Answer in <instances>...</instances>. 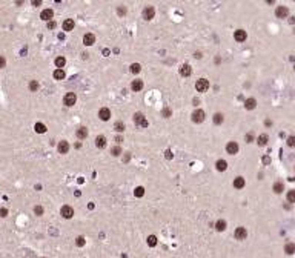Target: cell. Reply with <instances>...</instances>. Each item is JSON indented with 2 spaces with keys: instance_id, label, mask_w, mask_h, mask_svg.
<instances>
[{
  "instance_id": "10",
  "label": "cell",
  "mask_w": 295,
  "mask_h": 258,
  "mask_svg": "<svg viewBox=\"0 0 295 258\" xmlns=\"http://www.w3.org/2000/svg\"><path fill=\"white\" fill-rule=\"evenodd\" d=\"M98 118L103 120V122H108V120L111 118V111L108 108H101L100 111H98Z\"/></svg>"
},
{
  "instance_id": "15",
  "label": "cell",
  "mask_w": 295,
  "mask_h": 258,
  "mask_svg": "<svg viewBox=\"0 0 295 258\" xmlns=\"http://www.w3.org/2000/svg\"><path fill=\"white\" fill-rule=\"evenodd\" d=\"M131 88H132V91H135V92L141 91V89H143V82H141L140 78H135V80H134V82H132Z\"/></svg>"
},
{
  "instance_id": "12",
  "label": "cell",
  "mask_w": 295,
  "mask_h": 258,
  "mask_svg": "<svg viewBox=\"0 0 295 258\" xmlns=\"http://www.w3.org/2000/svg\"><path fill=\"white\" fill-rule=\"evenodd\" d=\"M246 37H248V34H246L244 29H237L234 32V38L237 40V42H244Z\"/></svg>"
},
{
  "instance_id": "22",
  "label": "cell",
  "mask_w": 295,
  "mask_h": 258,
  "mask_svg": "<svg viewBox=\"0 0 295 258\" xmlns=\"http://www.w3.org/2000/svg\"><path fill=\"white\" fill-rule=\"evenodd\" d=\"M284 252L288 253V255L295 253V243H286L284 244Z\"/></svg>"
},
{
  "instance_id": "29",
  "label": "cell",
  "mask_w": 295,
  "mask_h": 258,
  "mask_svg": "<svg viewBox=\"0 0 295 258\" xmlns=\"http://www.w3.org/2000/svg\"><path fill=\"white\" fill-rule=\"evenodd\" d=\"M52 75H54V78H55V80H63L66 74H65V71H63V69H55Z\"/></svg>"
},
{
  "instance_id": "26",
  "label": "cell",
  "mask_w": 295,
  "mask_h": 258,
  "mask_svg": "<svg viewBox=\"0 0 295 258\" xmlns=\"http://www.w3.org/2000/svg\"><path fill=\"white\" fill-rule=\"evenodd\" d=\"M215 167H217V171L223 172V171H226V169H227V163L225 161V160H218V161L215 163Z\"/></svg>"
},
{
  "instance_id": "37",
  "label": "cell",
  "mask_w": 295,
  "mask_h": 258,
  "mask_svg": "<svg viewBox=\"0 0 295 258\" xmlns=\"http://www.w3.org/2000/svg\"><path fill=\"white\" fill-rule=\"evenodd\" d=\"M111 154H112L114 157H118V155H122V149H120V146H114V148L111 149Z\"/></svg>"
},
{
  "instance_id": "18",
  "label": "cell",
  "mask_w": 295,
  "mask_h": 258,
  "mask_svg": "<svg viewBox=\"0 0 295 258\" xmlns=\"http://www.w3.org/2000/svg\"><path fill=\"white\" fill-rule=\"evenodd\" d=\"M227 228V223L225 220H217L215 221V230H218V232H223Z\"/></svg>"
},
{
  "instance_id": "16",
  "label": "cell",
  "mask_w": 295,
  "mask_h": 258,
  "mask_svg": "<svg viewBox=\"0 0 295 258\" xmlns=\"http://www.w3.org/2000/svg\"><path fill=\"white\" fill-rule=\"evenodd\" d=\"M95 146H97V148H100V149H103L106 146V137L105 135H98L95 138Z\"/></svg>"
},
{
  "instance_id": "5",
  "label": "cell",
  "mask_w": 295,
  "mask_h": 258,
  "mask_svg": "<svg viewBox=\"0 0 295 258\" xmlns=\"http://www.w3.org/2000/svg\"><path fill=\"white\" fill-rule=\"evenodd\" d=\"M134 123H135L138 128H146V126H148L146 117H145L141 112H137L135 115H134Z\"/></svg>"
},
{
  "instance_id": "34",
  "label": "cell",
  "mask_w": 295,
  "mask_h": 258,
  "mask_svg": "<svg viewBox=\"0 0 295 258\" xmlns=\"http://www.w3.org/2000/svg\"><path fill=\"white\" fill-rule=\"evenodd\" d=\"M286 198H288V201H289V203H295V189L289 190L288 195H286Z\"/></svg>"
},
{
  "instance_id": "20",
  "label": "cell",
  "mask_w": 295,
  "mask_h": 258,
  "mask_svg": "<svg viewBox=\"0 0 295 258\" xmlns=\"http://www.w3.org/2000/svg\"><path fill=\"white\" fill-rule=\"evenodd\" d=\"M244 106H246V109H249V111H251V109H255V106H257V100L251 97V99H248V100L244 101Z\"/></svg>"
},
{
  "instance_id": "51",
  "label": "cell",
  "mask_w": 295,
  "mask_h": 258,
  "mask_svg": "<svg viewBox=\"0 0 295 258\" xmlns=\"http://www.w3.org/2000/svg\"><path fill=\"white\" fill-rule=\"evenodd\" d=\"M289 22H290V23H295V17H290V20H289Z\"/></svg>"
},
{
  "instance_id": "46",
  "label": "cell",
  "mask_w": 295,
  "mask_h": 258,
  "mask_svg": "<svg viewBox=\"0 0 295 258\" xmlns=\"http://www.w3.org/2000/svg\"><path fill=\"white\" fill-rule=\"evenodd\" d=\"M171 115V109H163V117H169Z\"/></svg>"
},
{
  "instance_id": "25",
  "label": "cell",
  "mask_w": 295,
  "mask_h": 258,
  "mask_svg": "<svg viewBox=\"0 0 295 258\" xmlns=\"http://www.w3.org/2000/svg\"><path fill=\"white\" fill-rule=\"evenodd\" d=\"M34 131L37 132V134H45V132H46V126H45L43 123H35L34 124Z\"/></svg>"
},
{
  "instance_id": "17",
  "label": "cell",
  "mask_w": 295,
  "mask_h": 258,
  "mask_svg": "<svg viewBox=\"0 0 295 258\" xmlns=\"http://www.w3.org/2000/svg\"><path fill=\"white\" fill-rule=\"evenodd\" d=\"M180 74L183 75V77H189V75L192 74V68L189 65H183L180 68Z\"/></svg>"
},
{
  "instance_id": "4",
  "label": "cell",
  "mask_w": 295,
  "mask_h": 258,
  "mask_svg": "<svg viewBox=\"0 0 295 258\" xmlns=\"http://www.w3.org/2000/svg\"><path fill=\"white\" fill-rule=\"evenodd\" d=\"M60 215L63 217V218H66V220L72 218V217H74V209L71 206H68V204H65V206H62V209H60Z\"/></svg>"
},
{
  "instance_id": "43",
  "label": "cell",
  "mask_w": 295,
  "mask_h": 258,
  "mask_svg": "<svg viewBox=\"0 0 295 258\" xmlns=\"http://www.w3.org/2000/svg\"><path fill=\"white\" fill-rule=\"evenodd\" d=\"M5 65H6V59L3 55H0V69L5 68Z\"/></svg>"
},
{
  "instance_id": "11",
  "label": "cell",
  "mask_w": 295,
  "mask_h": 258,
  "mask_svg": "<svg viewBox=\"0 0 295 258\" xmlns=\"http://www.w3.org/2000/svg\"><path fill=\"white\" fill-rule=\"evenodd\" d=\"M52 17H54V11L52 9H43L42 14H40V19L45 20V22H51Z\"/></svg>"
},
{
  "instance_id": "40",
  "label": "cell",
  "mask_w": 295,
  "mask_h": 258,
  "mask_svg": "<svg viewBox=\"0 0 295 258\" xmlns=\"http://www.w3.org/2000/svg\"><path fill=\"white\" fill-rule=\"evenodd\" d=\"M244 140H246V143H252V141H254V134H252V132H248L246 137H244Z\"/></svg>"
},
{
  "instance_id": "31",
  "label": "cell",
  "mask_w": 295,
  "mask_h": 258,
  "mask_svg": "<svg viewBox=\"0 0 295 258\" xmlns=\"http://www.w3.org/2000/svg\"><path fill=\"white\" fill-rule=\"evenodd\" d=\"M214 123L215 124H221L223 123V120H225V117H223V114H220V112H217V114H214Z\"/></svg>"
},
{
  "instance_id": "49",
  "label": "cell",
  "mask_w": 295,
  "mask_h": 258,
  "mask_svg": "<svg viewBox=\"0 0 295 258\" xmlns=\"http://www.w3.org/2000/svg\"><path fill=\"white\" fill-rule=\"evenodd\" d=\"M115 141H117V143H122L123 138H122V137H115Z\"/></svg>"
},
{
  "instance_id": "1",
  "label": "cell",
  "mask_w": 295,
  "mask_h": 258,
  "mask_svg": "<svg viewBox=\"0 0 295 258\" xmlns=\"http://www.w3.org/2000/svg\"><path fill=\"white\" fill-rule=\"evenodd\" d=\"M204 117H206V114H204L203 109H195L194 112H192L191 118L194 123H203L204 122Z\"/></svg>"
},
{
  "instance_id": "48",
  "label": "cell",
  "mask_w": 295,
  "mask_h": 258,
  "mask_svg": "<svg viewBox=\"0 0 295 258\" xmlns=\"http://www.w3.org/2000/svg\"><path fill=\"white\" fill-rule=\"evenodd\" d=\"M128 160H131V155H129V152L124 155V158H123V161H128Z\"/></svg>"
},
{
  "instance_id": "38",
  "label": "cell",
  "mask_w": 295,
  "mask_h": 258,
  "mask_svg": "<svg viewBox=\"0 0 295 258\" xmlns=\"http://www.w3.org/2000/svg\"><path fill=\"white\" fill-rule=\"evenodd\" d=\"M34 213H35L37 217L43 215V206H40V204H37V206L34 207Z\"/></svg>"
},
{
  "instance_id": "23",
  "label": "cell",
  "mask_w": 295,
  "mask_h": 258,
  "mask_svg": "<svg viewBox=\"0 0 295 258\" xmlns=\"http://www.w3.org/2000/svg\"><path fill=\"white\" fill-rule=\"evenodd\" d=\"M146 243H148V246H149V247H155V246H157V243H158V240H157L155 235H149L148 240H146Z\"/></svg>"
},
{
  "instance_id": "41",
  "label": "cell",
  "mask_w": 295,
  "mask_h": 258,
  "mask_svg": "<svg viewBox=\"0 0 295 258\" xmlns=\"http://www.w3.org/2000/svg\"><path fill=\"white\" fill-rule=\"evenodd\" d=\"M288 146H290V148H294V146H295V135L288 137Z\"/></svg>"
},
{
  "instance_id": "50",
  "label": "cell",
  "mask_w": 295,
  "mask_h": 258,
  "mask_svg": "<svg viewBox=\"0 0 295 258\" xmlns=\"http://www.w3.org/2000/svg\"><path fill=\"white\" fill-rule=\"evenodd\" d=\"M166 157H168V158H172V154H171V151H168V152H166Z\"/></svg>"
},
{
  "instance_id": "21",
  "label": "cell",
  "mask_w": 295,
  "mask_h": 258,
  "mask_svg": "<svg viewBox=\"0 0 295 258\" xmlns=\"http://www.w3.org/2000/svg\"><path fill=\"white\" fill-rule=\"evenodd\" d=\"M77 137H78L80 140L86 138V137H88V129L85 128V126H80V128L77 129Z\"/></svg>"
},
{
  "instance_id": "8",
  "label": "cell",
  "mask_w": 295,
  "mask_h": 258,
  "mask_svg": "<svg viewBox=\"0 0 295 258\" xmlns=\"http://www.w3.org/2000/svg\"><path fill=\"white\" fill-rule=\"evenodd\" d=\"M238 149H240V146L237 141H229V143L226 145V151H227V154H231V155H235L237 152H238Z\"/></svg>"
},
{
  "instance_id": "42",
  "label": "cell",
  "mask_w": 295,
  "mask_h": 258,
  "mask_svg": "<svg viewBox=\"0 0 295 258\" xmlns=\"http://www.w3.org/2000/svg\"><path fill=\"white\" fill-rule=\"evenodd\" d=\"M117 14L118 16H124V14H126V8H124V6H118L117 8Z\"/></svg>"
},
{
  "instance_id": "3",
  "label": "cell",
  "mask_w": 295,
  "mask_h": 258,
  "mask_svg": "<svg viewBox=\"0 0 295 258\" xmlns=\"http://www.w3.org/2000/svg\"><path fill=\"white\" fill-rule=\"evenodd\" d=\"M234 237H235V240H238V241H243V240H246V237H248V230H246V228H243V226H238V228L234 230Z\"/></svg>"
},
{
  "instance_id": "9",
  "label": "cell",
  "mask_w": 295,
  "mask_h": 258,
  "mask_svg": "<svg viewBox=\"0 0 295 258\" xmlns=\"http://www.w3.org/2000/svg\"><path fill=\"white\" fill-rule=\"evenodd\" d=\"M154 16H155L154 6H146L145 11H143V19H145V20H152Z\"/></svg>"
},
{
  "instance_id": "19",
  "label": "cell",
  "mask_w": 295,
  "mask_h": 258,
  "mask_svg": "<svg viewBox=\"0 0 295 258\" xmlns=\"http://www.w3.org/2000/svg\"><path fill=\"white\" fill-rule=\"evenodd\" d=\"M74 29V20L72 19H66L65 22H63V31H72Z\"/></svg>"
},
{
  "instance_id": "39",
  "label": "cell",
  "mask_w": 295,
  "mask_h": 258,
  "mask_svg": "<svg viewBox=\"0 0 295 258\" xmlns=\"http://www.w3.org/2000/svg\"><path fill=\"white\" fill-rule=\"evenodd\" d=\"M85 243H86V240H85V237H77V238H75V244H77L78 247L85 246Z\"/></svg>"
},
{
  "instance_id": "45",
  "label": "cell",
  "mask_w": 295,
  "mask_h": 258,
  "mask_svg": "<svg viewBox=\"0 0 295 258\" xmlns=\"http://www.w3.org/2000/svg\"><path fill=\"white\" fill-rule=\"evenodd\" d=\"M0 215H2L3 218H5V217L8 215V209H5V207H2V209H0Z\"/></svg>"
},
{
  "instance_id": "30",
  "label": "cell",
  "mask_w": 295,
  "mask_h": 258,
  "mask_svg": "<svg viewBox=\"0 0 295 258\" xmlns=\"http://www.w3.org/2000/svg\"><path fill=\"white\" fill-rule=\"evenodd\" d=\"M65 65H66V59H65V57H57V59H55V66H57V69H62Z\"/></svg>"
},
{
  "instance_id": "52",
  "label": "cell",
  "mask_w": 295,
  "mask_h": 258,
  "mask_svg": "<svg viewBox=\"0 0 295 258\" xmlns=\"http://www.w3.org/2000/svg\"><path fill=\"white\" fill-rule=\"evenodd\" d=\"M294 69H295V68H294Z\"/></svg>"
},
{
  "instance_id": "36",
  "label": "cell",
  "mask_w": 295,
  "mask_h": 258,
  "mask_svg": "<svg viewBox=\"0 0 295 258\" xmlns=\"http://www.w3.org/2000/svg\"><path fill=\"white\" fill-rule=\"evenodd\" d=\"M140 71H141V66L138 65V63H132V65H131V72H132V74H138Z\"/></svg>"
},
{
  "instance_id": "47",
  "label": "cell",
  "mask_w": 295,
  "mask_h": 258,
  "mask_svg": "<svg viewBox=\"0 0 295 258\" xmlns=\"http://www.w3.org/2000/svg\"><path fill=\"white\" fill-rule=\"evenodd\" d=\"M40 3H42V2H40V0H32V5H34V6H39Z\"/></svg>"
},
{
  "instance_id": "35",
  "label": "cell",
  "mask_w": 295,
  "mask_h": 258,
  "mask_svg": "<svg viewBox=\"0 0 295 258\" xmlns=\"http://www.w3.org/2000/svg\"><path fill=\"white\" fill-rule=\"evenodd\" d=\"M29 89L32 92H35L39 89V82H37V80H31V82H29Z\"/></svg>"
},
{
  "instance_id": "7",
  "label": "cell",
  "mask_w": 295,
  "mask_h": 258,
  "mask_svg": "<svg viewBox=\"0 0 295 258\" xmlns=\"http://www.w3.org/2000/svg\"><path fill=\"white\" fill-rule=\"evenodd\" d=\"M275 16L278 17V19H286V17L289 16V9H288V6H277V9H275Z\"/></svg>"
},
{
  "instance_id": "28",
  "label": "cell",
  "mask_w": 295,
  "mask_h": 258,
  "mask_svg": "<svg viewBox=\"0 0 295 258\" xmlns=\"http://www.w3.org/2000/svg\"><path fill=\"white\" fill-rule=\"evenodd\" d=\"M284 190V184L281 183V181H277V183H274V192L275 194H281Z\"/></svg>"
},
{
  "instance_id": "14",
  "label": "cell",
  "mask_w": 295,
  "mask_h": 258,
  "mask_svg": "<svg viewBox=\"0 0 295 258\" xmlns=\"http://www.w3.org/2000/svg\"><path fill=\"white\" fill-rule=\"evenodd\" d=\"M94 42H95V37H94V34L88 32V34H85V35H83V43H85L86 46H92V45H94Z\"/></svg>"
},
{
  "instance_id": "6",
  "label": "cell",
  "mask_w": 295,
  "mask_h": 258,
  "mask_svg": "<svg viewBox=\"0 0 295 258\" xmlns=\"http://www.w3.org/2000/svg\"><path fill=\"white\" fill-rule=\"evenodd\" d=\"M75 101H77V97H75L74 92H68V94L63 97V103H65L66 106H74Z\"/></svg>"
},
{
  "instance_id": "2",
  "label": "cell",
  "mask_w": 295,
  "mask_h": 258,
  "mask_svg": "<svg viewBox=\"0 0 295 258\" xmlns=\"http://www.w3.org/2000/svg\"><path fill=\"white\" fill-rule=\"evenodd\" d=\"M195 89L198 92H206L209 89V82L206 78H198L195 82Z\"/></svg>"
},
{
  "instance_id": "27",
  "label": "cell",
  "mask_w": 295,
  "mask_h": 258,
  "mask_svg": "<svg viewBox=\"0 0 295 258\" xmlns=\"http://www.w3.org/2000/svg\"><path fill=\"white\" fill-rule=\"evenodd\" d=\"M267 141H269V137H267L266 134H261L260 137H258L257 143H258V146H266V145H267Z\"/></svg>"
},
{
  "instance_id": "13",
  "label": "cell",
  "mask_w": 295,
  "mask_h": 258,
  "mask_svg": "<svg viewBox=\"0 0 295 258\" xmlns=\"http://www.w3.org/2000/svg\"><path fill=\"white\" fill-rule=\"evenodd\" d=\"M57 151H59L60 154H68V151H69V143L68 141H65V140H62L59 145H57Z\"/></svg>"
},
{
  "instance_id": "33",
  "label": "cell",
  "mask_w": 295,
  "mask_h": 258,
  "mask_svg": "<svg viewBox=\"0 0 295 258\" xmlns=\"http://www.w3.org/2000/svg\"><path fill=\"white\" fill-rule=\"evenodd\" d=\"M134 195H135V197H143V195H145V188H141V186H138V188H135V190H134Z\"/></svg>"
},
{
  "instance_id": "44",
  "label": "cell",
  "mask_w": 295,
  "mask_h": 258,
  "mask_svg": "<svg viewBox=\"0 0 295 258\" xmlns=\"http://www.w3.org/2000/svg\"><path fill=\"white\" fill-rule=\"evenodd\" d=\"M55 26H57V23H55L54 20L48 22V29H55Z\"/></svg>"
},
{
  "instance_id": "24",
  "label": "cell",
  "mask_w": 295,
  "mask_h": 258,
  "mask_svg": "<svg viewBox=\"0 0 295 258\" xmlns=\"http://www.w3.org/2000/svg\"><path fill=\"white\" fill-rule=\"evenodd\" d=\"M234 188L235 189L244 188V178H243V177H237V178L234 180Z\"/></svg>"
},
{
  "instance_id": "32",
  "label": "cell",
  "mask_w": 295,
  "mask_h": 258,
  "mask_svg": "<svg viewBox=\"0 0 295 258\" xmlns=\"http://www.w3.org/2000/svg\"><path fill=\"white\" fill-rule=\"evenodd\" d=\"M114 129H115L117 132H123V131H124V123H123V122H115Z\"/></svg>"
}]
</instances>
